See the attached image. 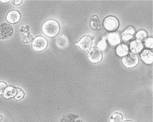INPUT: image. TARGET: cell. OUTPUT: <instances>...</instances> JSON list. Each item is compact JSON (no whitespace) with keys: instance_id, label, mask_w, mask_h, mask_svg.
<instances>
[{"instance_id":"obj_1","label":"cell","mask_w":153,"mask_h":122,"mask_svg":"<svg viewBox=\"0 0 153 122\" xmlns=\"http://www.w3.org/2000/svg\"><path fill=\"white\" fill-rule=\"evenodd\" d=\"M42 30L45 36L53 38L57 36L59 33L60 26L56 21L49 19L44 23Z\"/></svg>"},{"instance_id":"obj_2","label":"cell","mask_w":153,"mask_h":122,"mask_svg":"<svg viewBox=\"0 0 153 122\" xmlns=\"http://www.w3.org/2000/svg\"><path fill=\"white\" fill-rule=\"evenodd\" d=\"M119 26V20L114 16H107L103 21V27L108 32H114L118 29Z\"/></svg>"},{"instance_id":"obj_3","label":"cell","mask_w":153,"mask_h":122,"mask_svg":"<svg viewBox=\"0 0 153 122\" xmlns=\"http://www.w3.org/2000/svg\"><path fill=\"white\" fill-rule=\"evenodd\" d=\"M122 62L125 67L131 68L136 67L138 65L139 58L136 54L130 52L122 58Z\"/></svg>"},{"instance_id":"obj_4","label":"cell","mask_w":153,"mask_h":122,"mask_svg":"<svg viewBox=\"0 0 153 122\" xmlns=\"http://www.w3.org/2000/svg\"><path fill=\"white\" fill-rule=\"evenodd\" d=\"M48 45L47 40L41 36H36L33 40L32 46L34 50L36 52H42L46 49Z\"/></svg>"},{"instance_id":"obj_5","label":"cell","mask_w":153,"mask_h":122,"mask_svg":"<svg viewBox=\"0 0 153 122\" xmlns=\"http://www.w3.org/2000/svg\"><path fill=\"white\" fill-rule=\"evenodd\" d=\"M102 53L97 47H93L89 50L88 53V60L93 64L100 62L102 59Z\"/></svg>"},{"instance_id":"obj_6","label":"cell","mask_w":153,"mask_h":122,"mask_svg":"<svg viewBox=\"0 0 153 122\" xmlns=\"http://www.w3.org/2000/svg\"><path fill=\"white\" fill-rule=\"evenodd\" d=\"M76 45L78 46L82 51H88L92 45V39L89 36H84L78 42L76 43Z\"/></svg>"},{"instance_id":"obj_7","label":"cell","mask_w":153,"mask_h":122,"mask_svg":"<svg viewBox=\"0 0 153 122\" xmlns=\"http://www.w3.org/2000/svg\"><path fill=\"white\" fill-rule=\"evenodd\" d=\"M13 33V29L7 23H2L0 24V39H4L10 36Z\"/></svg>"},{"instance_id":"obj_8","label":"cell","mask_w":153,"mask_h":122,"mask_svg":"<svg viewBox=\"0 0 153 122\" xmlns=\"http://www.w3.org/2000/svg\"><path fill=\"white\" fill-rule=\"evenodd\" d=\"M129 50L134 54L140 53L144 50V45L142 42H137L135 39L133 40L129 45Z\"/></svg>"},{"instance_id":"obj_9","label":"cell","mask_w":153,"mask_h":122,"mask_svg":"<svg viewBox=\"0 0 153 122\" xmlns=\"http://www.w3.org/2000/svg\"><path fill=\"white\" fill-rule=\"evenodd\" d=\"M140 58L142 61L148 65H150L153 61V53L149 49H144L140 53Z\"/></svg>"},{"instance_id":"obj_10","label":"cell","mask_w":153,"mask_h":122,"mask_svg":"<svg viewBox=\"0 0 153 122\" xmlns=\"http://www.w3.org/2000/svg\"><path fill=\"white\" fill-rule=\"evenodd\" d=\"M21 14L17 10H12L9 12L6 18V21L10 24H16L20 21Z\"/></svg>"},{"instance_id":"obj_11","label":"cell","mask_w":153,"mask_h":122,"mask_svg":"<svg viewBox=\"0 0 153 122\" xmlns=\"http://www.w3.org/2000/svg\"><path fill=\"white\" fill-rule=\"evenodd\" d=\"M109 44L112 46L118 45L120 44V36L118 33L111 32L106 37Z\"/></svg>"},{"instance_id":"obj_12","label":"cell","mask_w":153,"mask_h":122,"mask_svg":"<svg viewBox=\"0 0 153 122\" xmlns=\"http://www.w3.org/2000/svg\"><path fill=\"white\" fill-rule=\"evenodd\" d=\"M129 52V47L126 45L120 44L116 48V53L120 57H124Z\"/></svg>"},{"instance_id":"obj_13","label":"cell","mask_w":153,"mask_h":122,"mask_svg":"<svg viewBox=\"0 0 153 122\" xmlns=\"http://www.w3.org/2000/svg\"><path fill=\"white\" fill-rule=\"evenodd\" d=\"M90 26L93 29L98 30L102 28V23L97 16H94L91 18Z\"/></svg>"},{"instance_id":"obj_14","label":"cell","mask_w":153,"mask_h":122,"mask_svg":"<svg viewBox=\"0 0 153 122\" xmlns=\"http://www.w3.org/2000/svg\"><path fill=\"white\" fill-rule=\"evenodd\" d=\"M16 94V88L13 87H8L6 88L4 91V96L6 99H10V98H12V97H15Z\"/></svg>"},{"instance_id":"obj_15","label":"cell","mask_w":153,"mask_h":122,"mask_svg":"<svg viewBox=\"0 0 153 122\" xmlns=\"http://www.w3.org/2000/svg\"><path fill=\"white\" fill-rule=\"evenodd\" d=\"M134 36L130 35H122L120 38V43L127 46H129L130 44L134 40Z\"/></svg>"},{"instance_id":"obj_16","label":"cell","mask_w":153,"mask_h":122,"mask_svg":"<svg viewBox=\"0 0 153 122\" xmlns=\"http://www.w3.org/2000/svg\"><path fill=\"white\" fill-rule=\"evenodd\" d=\"M147 33L145 30H140L136 33L134 38L137 42H143L147 38Z\"/></svg>"},{"instance_id":"obj_17","label":"cell","mask_w":153,"mask_h":122,"mask_svg":"<svg viewBox=\"0 0 153 122\" xmlns=\"http://www.w3.org/2000/svg\"><path fill=\"white\" fill-rule=\"evenodd\" d=\"M107 47V41H106V37H103L102 39L97 43V48L100 51H104L106 50Z\"/></svg>"},{"instance_id":"obj_18","label":"cell","mask_w":153,"mask_h":122,"mask_svg":"<svg viewBox=\"0 0 153 122\" xmlns=\"http://www.w3.org/2000/svg\"><path fill=\"white\" fill-rule=\"evenodd\" d=\"M110 122H123L122 115L120 113L115 112L111 115Z\"/></svg>"},{"instance_id":"obj_19","label":"cell","mask_w":153,"mask_h":122,"mask_svg":"<svg viewBox=\"0 0 153 122\" xmlns=\"http://www.w3.org/2000/svg\"><path fill=\"white\" fill-rule=\"evenodd\" d=\"M143 44L144 45V47H146L147 49H152L153 47V39L152 37L146 38L143 41Z\"/></svg>"},{"instance_id":"obj_20","label":"cell","mask_w":153,"mask_h":122,"mask_svg":"<svg viewBox=\"0 0 153 122\" xmlns=\"http://www.w3.org/2000/svg\"><path fill=\"white\" fill-rule=\"evenodd\" d=\"M16 89V94L15 96V99L16 101H19L22 99L24 97V92L22 90V89L19 88H17Z\"/></svg>"},{"instance_id":"obj_21","label":"cell","mask_w":153,"mask_h":122,"mask_svg":"<svg viewBox=\"0 0 153 122\" xmlns=\"http://www.w3.org/2000/svg\"><path fill=\"white\" fill-rule=\"evenodd\" d=\"M136 34V29L133 26H130L126 28L123 32V35H130L134 36Z\"/></svg>"},{"instance_id":"obj_22","label":"cell","mask_w":153,"mask_h":122,"mask_svg":"<svg viewBox=\"0 0 153 122\" xmlns=\"http://www.w3.org/2000/svg\"><path fill=\"white\" fill-rule=\"evenodd\" d=\"M7 87V84L5 82H0V95H4V91Z\"/></svg>"},{"instance_id":"obj_23","label":"cell","mask_w":153,"mask_h":122,"mask_svg":"<svg viewBox=\"0 0 153 122\" xmlns=\"http://www.w3.org/2000/svg\"><path fill=\"white\" fill-rule=\"evenodd\" d=\"M23 41L24 42H30L32 40V36L31 35H26L23 36Z\"/></svg>"},{"instance_id":"obj_24","label":"cell","mask_w":153,"mask_h":122,"mask_svg":"<svg viewBox=\"0 0 153 122\" xmlns=\"http://www.w3.org/2000/svg\"><path fill=\"white\" fill-rule=\"evenodd\" d=\"M12 3L15 5H19L20 4H21V3L22 2V1H21V0H18V1H12Z\"/></svg>"},{"instance_id":"obj_25","label":"cell","mask_w":153,"mask_h":122,"mask_svg":"<svg viewBox=\"0 0 153 122\" xmlns=\"http://www.w3.org/2000/svg\"><path fill=\"white\" fill-rule=\"evenodd\" d=\"M1 1V2H2V3H7V2H9V0H7V1H3V0H1V1Z\"/></svg>"},{"instance_id":"obj_26","label":"cell","mask_w":153,"mask_h":122,"mask_svg":"<svg viewBox=\"0 0 153 122\" xmlns=\"http://www.w3.org/2000/svg\"><path fill=\"white\" fill-rule=\"evenodd\" d=\"M2 116L1 115H0V122H1V120H2Z\"/></svg>"},{"instance_id":"obj_27","label":"cell","mask_w":153,"mask_h":122,"mask_svg":"<svg viewBox=\"0 0 153 122\" xmlns=\"http://www.w3.org/2000/svg\"><path fill=\"white\" fill-rule=\"evenodd\" d=\"M124 122H133V121H130V120H126V121H125Z\"/></svg>"}]
</instances>
